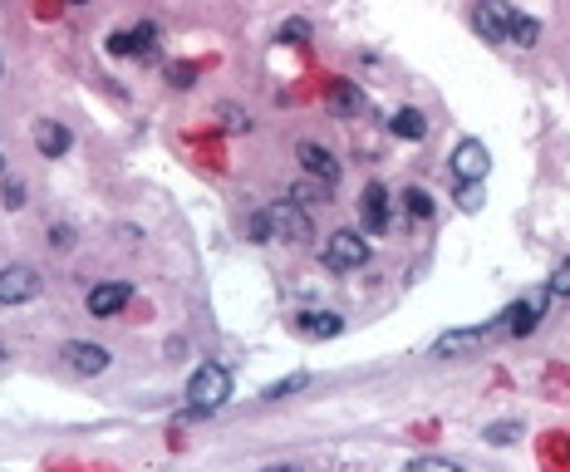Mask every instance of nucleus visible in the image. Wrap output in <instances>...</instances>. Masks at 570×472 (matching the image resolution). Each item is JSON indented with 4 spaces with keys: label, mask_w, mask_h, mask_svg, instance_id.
Here are the masks:
<instances>
[{
    "label": "nucleus",
    "mask_w": 570,
    "mask_h": 472,
    "mask_svg": "<svg viewBox=\"0 0 570 472\" xmlns=\"http://www.w3.org/2000/svg\"><path fill=\"white\" fill-rule=\"evenodd\" d=\"M359 222H364V232L379 236L389 227V192L379 187V182H369L364 187V197H359Z\"/></svg>",
    "instance_id": "ddd939ff"
},
{
    "label": "nucleus",
    "mask_w": 570,
    "mask_h": 472,
    "mask_svg": "<svg viewBox=\"0 0 570 472\" xmlns=\"http://www.w3.org/2000/svg\"><path fill=\"white\" fill-rule=\"evenodd\" d=\"M45 291V276L35 266H5L0 271V305H25Z\"/></svg>",
    "instance_id": "7ed1b4c3"
},
{
    "label": "nucleus",
    "mask_w": 570,
    "mask_h": 472,
    "mask_svg": "<svg viewBox=\"0 0 570 472\" xmlns=\"http://www.w3.org/2000/svg\"><path fill=\"white\" fill-rule=\"evenodd\" d=\"M320 256H325L330 271H359V266L369 261V241H364V232H349V227H344V232L325 236V251H320Z\"/></svg>",
    "instance_id": "f03ea898"
},
{
    "label": "nucleus",
    "mask_w": 570,
    "mask_h": 472,
    "mask_svg": "<svg viewBox=\"0 0 570 472\" xmlns=\"http://www.w3.org/2000/svg\"><path fill=\"white\" fill-rule=\"evenodd\" d=\"M64 364H69L74 374H89V379H94V374L109 369V350H104V345H89V340H69V345H64Z\"/></svg>",
    "instance_id": "9b49d317"
},
{
    "label": "nucleus",
    "mask_w": 570,
    "mask_h": 472,
    "mask_svg": "<svg viewBox=\"0 0 570 472\" xmlns=\"http://www.w3.org/2000/svg\"><path fill=\"white\" fill-rule=\"evenodd\" d=\"M305 384H310V374H290V379H281V384L266 389V399H285V394H295V389H305Z\"/></svg>",
    "instance_id": "412c9836"
},
{
    "label": "nucleus",
    "mask_w": 570,
    "mask_h": 472,
    "mask_svg": "<svg viewBox=\"0 0 570 472\" xmlns=\"http://www.w3.org/2000/svg\"><path fill=\"white\" fill-rule=\"evenodd\" d=\"M0 364H5V350H0Z\"/></svg>",
    "instance_id": "7c9ffc66"
},
{
    "label": "nucleus",
    "mask_w": 570,
    "mask_h": 472,
    "mask_svg": "<svg viewBox=\"0 0 570 472\" xmlns=\"http://www.w3.org/2000/svg\"><path fill=\"white\" fill-rule=\"evenodd\" d=\"M507 20H512V5L507 0H477V10H472L477 35L492 40V45H507Z\"/></svg>",
    "instance_id": "39448f33"
},
{
    "label": "nucleus",
    "mask_w": 570,
    "mask_h": 472,
    "mask_svg": "<svg viewBox=\"0 0 570 472\" xmlns=\"http://www.w3.org/2000/svg\"><path fill=\"white\" fill-rule=\"evenodd\" d=\"M109 50L114 55H133V59H143V55H153L158 50V25H133V30H114L109 35Z\"/></svg>",
    "instance_id": "1a4fd4ad"
},
{
    "label": "nucleus",
    "mask_w": 570,
    "mask_h": 472,
    "mask_svg": "<svg viewBox=\"0 0 570 472\" xmlns=\"http://www.w3.org/2000/svg\"><path fill=\"white\" fill-rule=\"evenodd\" d=\"M35 148H40V158H64L69 153V128L64 123H40L35 128Z\"/></svg>",
    "instance_id": "dca6fc26"
},
{
    "label": "nucleus",
    "mask_w": 570,
    "mask_h": 472,
    "mask_svg": "<svg viewBox=\"0 0 570 472\" xmlns=\"http://www.w3.org/2000/svg\"><path fill=\"white\" fill-rule=\"evenodd\" d=\"M222 128H231V133H241V128H251V118L241 114V109H231V104H222Z\"/></svg>",
    "instance_id": "b1692460"
},
{
    "label": "nucleus",
    "mask_w": 570,
    "mask_h": 472,
    "mask_svg": "<svg viewBox=\"0 0 570 472\" xmlns=\"http://www.w3.org/2000/svg\"><path fill=\"white\" fill-rule=\"evenodd\" d=\"M69 5H89V0H69Z\"/></svg>",
    "instance_id": "c85d7f7f"
},
{
    "label": "nucleus",
    "mask_w": 570,
    "mask_h": 472,
    "mask_svg": "<svg viewBox=\"0 0 570 472\" xmlns=\"http://www.w3.org/2000/svg\"><path fill=\"white\" fill-rule=\"evenodd\" d=\"M516 433H521L516 423H492V428H487V438H492V443H512Z\"/></svg>",
    "instance_id": "bb28decb"
},
{
    "label": "nucleus",
    "mask_w": 570,
    "mask_h": 472,
    "mask_svg": "<svg viewBox=\"0 0 570 472\" xmlns=\"http://www.w3.org/2000/svg\"><path fill=\"white\" fill-rule=\"evenodd\" d=\"M457 207H462V212H477V207H482V177L457 187Z\"/></svg>",
    "instance_id": "aec40b11"
},
{
    "label": "nucleus",
    "mask_w": 570,
    "mask_h": 472,
    "mask_svg": "<svg viewBox=\"0 0 570 472\" xmlns=\"http://www.w3.org/2000/svg\"><path fill=\"white\" fill-rule=\"evenodd\" d=\"M0 202H5L10 212H15V207H25V187H20V182H10V187L0 192Z\"/></svg>",
    "instance_id": "cd10ccee"
},
{
    "label": "nucleus",
    "mask_w": 570,
    "mask_h": 472,
    "mask_svg": "<svg viewBox=\"0 0 570 472\" xmlns=\"http://www.w3.org/2000/svg\"><path fill=\"white\" fill-rule=\"evenodd\" d=\"M403 207H408V217H418V222L433 217V197H428L423 187H408V192H403Z\"/></svg>",
    "instance_id": "6ab92c4d"
},
{
    "label": "nucleus",
    "mask_w": 570,
    "mask_h": 472,
    "mask_svg": "<svg viewBox=\"0 0 570 472\" xmlns=\"http://www.w3.org/2000/svg\"><path fill=\"white\" fill-rule=\"evenodd\" d=\"M389 133L403 138V143H423L428 138V118L418 114V109H399V114L389 118Z\"/></svg>",
    "instance_id": "2eb2a0df"
},
{
    "label": "nucleus",
    "mask_w": 570,
    "mask_h": 472,
    "mask_svg": "<svg viewBox=\"0 0 570 472\" xmlns=\"http://www.w3.org/2000/svg\"><path fill=\"white\" fill-rule=\"evenodd\" d=\"M290 325H295V335H305V340H335L344 330V320L335 310H300Z\"/></svg>",
    "instance_id": "4468645a"
},
{
    "label": "nucleus",
    "mask_w": 570,
    "mask_h": 472,
    "mask_svg": "<svg viewBox=\"0 0 570 472\" xmlns=\"http://www.w3.org/2000/svg\"><path fill=\"white\" fill-rule=\"evenodd\" d=\"M325 109L335 118H364L369 99H364V89H359L354 79H335V84L325 89Z\"/></svg>",
    "instance_id": "423d86ee"
},
{
    "label": "nucleus",
    "mask_w": 570,
    "mask_h": 472,
    "mask_svg": "<svg viewBox=\"0 0 570 472\" xmlns=\"http://www.w3.org/2000/svg\"><path fill=\"white\" fill-rule=\"evenodd\" d=\"M281 40H285V45H305V40H310V25H305V20H285Z\"/></svg>",
    "instance_id": "4be33fe9"
},
{
    "label": "nucleus",
    "mask_w": 570,
    "mask_h": 472,
    "mask_svg": "<svg viewBox=\"0 0 570 472\" xmlns=\"http://www.w3.org/2000/svg\"><path fill=\"white\" fill-rule=\"evenodd\" d=\"M536 40H541V20H531V15L512 10V20H507V45H521V50H531Z\"/></svg>",
    "instance_id": "f3484780"
},
{
    "label": "nucleus",
    "mask_w": 570,
    "mask_h": 472,
    "mask_svg": "<svg viewBox=\"0 0 570 472\" xmlns=\"http://www.w3.org/2000/svg\"><path fill=\"white\" fill-rule=\"evenodd\" d=\"M192 79H197V69H192V64H172V69H168L172 89H192Z\"/></svg>",
    "instance_id": "5701e85b"
},
{
    "label": "nucleus",
    "mask_w": 570,
    "mask_h": 472,
    "mask_svg": "<svg viewBox=\"0 0 570 472\" xmlns=\"http://www.w3.org/2000/svg\"><path fill=\"white\" fill-rule=\"evenodd\" d=\"M492 168V153H487V143L482 138H462L453 148V177L457 182H477V177H487Z\"/></svg>",
    "instance_id": "20e7f679"
},
{
    "label": "nucleus",
    "mask_w": 570,
    "mask_h": 472,
    "mask_svg": "<svg viewBox=\"0 0 570 472\" xmlns=\"http://www.w3.org/2000/svg\"><path fill=\"white\" fill-rule=\"evenodd\" d=\"M295 158H300V168L310 177H320L325 187H335L340 182V163H335V153L330 148H320V143H300L295 148Z\"/></svg>",
    "instance_id": "f8f14e48"
},
{
    "label": "nucleus",
    "mask_w": 570,
    "mask_h": 472,
    "mask_svg": "<svg viewBox=\"0 0 570 472\" xmlns=\"http://www.w3.org/2000/svg\"><path fill=\"white\" fill-rule=\"evenodd\" d=\"M551 295H570V261L566 266H556V276H551V286H546Z\"/></svg>",
    "instance_id": "a878e982"
},
{
    "label": "nucleus",
    "mask_w": 570,
    "mask_h": 472,
    "mask_svg": "<svg viewBox=\"0 0 570 472\" xmlns=\"http://www.w3.org/2000/svg\"><path fill=\"white\" fill-rule=\"evenodd\" d=\"M227 399H231V374L222 364H202L187 379V404H192V413H217Z\"/></svg>",
    "instance_id": "f257e3e1"
},
{
    "label": "nucleus",
    "mask_w": 570,
    "mask_h": 472,
    "mask_svg": "<svg viewBox=\"0 0 570 472\" xmlns=\"http://www.w3.org/2000/svg\"><path fill=\"white\" fill-rule=\"evenodd\" d=\"M266 212H271V232H276V236H290V241H305V236H315V232H310V217L300 212V202H295V197H285V202L266 207Z\"/></svg>",
    "instance_id": "9d476101"
},
{
    "label": "nucleus",
    "mask_w": 570,
    "mask_h": 472,
    "mask_svg": "<svg viewBox=\"0 0 570 472\" xmlns=\"http://www.w3.org/2000/svg\"><path fill=\"white\" fill-rule=\"evenodd\" d=\"M408 468L413 472H457V463H443V458H413Z\"/></svg>",
    "instance_id": "393cba45"
},
{
    "label": "nucleus",
    "mask_w": 570,
    "mask_h": 472,
    "mask_svg": "<svg viewBox=\"0 0 570 472\" xmlns=\"http://www.w3.org/2000/svg\"><path fill=\"white\" fill-rule=\"evenodd\" d=\"M0 173H5V158H0Z\"/></svg>",
    "instance_id": "c756f323"
},
{
    "label": "nucleus",
    "mask_w": 570,
    "mask_h": 472,
    "mask_svg": "<svg viewBox=\"0 0 570 472\" xmlns=\"http://www.w3.org/2000/svg\"><path fill=\"white\" fill-rule=\"evenodd\" d=\"M128 300H133V286H128V281H99V286L89 291V315L114 320L118 310H128Z\"/></svg>",
    "instance_id": "6e6552de"
},
{
    "label": "nucleus",
    "mask_w": 570,
    "mask_h": 472,
    "mask_svg": "<svg viewBox=\"0 0 570 472\" xmlns=\"http://www.w3.org/2000/svg\"><path fill=\"white\" fill-rule=\"evenodd\" d=\"M290 197H295L300 207H315V202H330V197H325V182H320V177H310V173H305V182H295V187H290Z\"/></svg>",
    "instance_id": "a211bd4d"
},
{
    "label": "nucleus",
    "mask_w": 570,
    "mask_h": 472,
    "mask_svg": "<svg viewBox=\"0 0 570 472\" xmlns=\"http://www.w3.org/2000/svg\"><path fill=\"white\" fill-rule=\"evenodd\" d=\"M546 300H551V291H531L526 300H516L512 310H502L507 330H512V335H531V330L541 325V315H546Z\"/></svg>",
    "instance_id": "0eeeda50"
}]
</instances>
